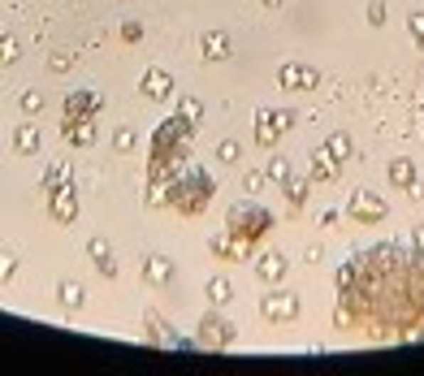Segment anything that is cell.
Wrapping results in <instances>:
<instances>
[{
    "label": "cell",
    "mask_w": 424,
    "mask_h": 376,
    "mask_svg": "<svg viewBox=\"0 0 424 376\" xmlns=\"http://www.w3.org/2000/svg\"><path fill=\"white\" fill-rule=\"evenodd\" d=\"M212 195H217V186H212V178L195 169L186 182H178V178H174V190H169L161 203L178 208V217H199V212L208 208V199H212Z\"/></svg>",
    "instance_id": "obj_1"
},
{
    "label": "cell",
    "mask_w": 424,
    "mask_h": 376,
    "mask_svg": "<svg viewBox=\"0 0 424 376\" xmlns=\"http://www.w3.org/2000/svg\"><path fill=\"white\" fill-rule=\"evenodd\" d=\"M273 230V212H264V208H251V203H234L230 208V221H226V234L234 242H243L247 251Z\"/></svg>",
    "instance_id": "obj_2"
},
{
    "label": "cell",
    "mask_w": 424,
    "mask_h": 376,
    "mask_svg": "<svg viewBox=\"0 0 424 376\" xmlns=\"http://www.w3.org/2000/svg\"><path fill=\"white\" fill-rule=\"evenodd\" d=\"M48 212L57 225H74L78 221V190H74V178H61L57 186L48 190Z\"/></svg>",
    "instance_id": "obj_3"
},
{
    "label": "cell",
    "mask_w": 424,
    "mask_h": 376,
    "mask_svg": "<svg viewBox=\"0 0 424 376\" xmlns=\"http://www.w3.org/2000/svg\"><path fill=\"white\" fill-rule=\"evenodd\" d=\"M346 217L359 225H377V221H386V199L377 190H355L346 203Z\"/></svg>",
    "instance_id": "obj_4"
},
{
    "label": "cell",
    "mask_w": 424,
    "mask_h": 376,
    "mask_svg": "<svg viewBox=\"0 0 424 376\" xmlns=\"http://www.w3.org/2000/svg\"><path fill=\"white\" fill-rule=\"evenodd\" d=\"M260 311H264L269 325H290V320L299 316V299L286 294V290H269V294L260 299Z\"/></svg>",
    "instance_id": "obj_5"
},
{
    "label": "cell",
    "mask_w": 424,
    "mask_h": 376,
    "mask_svg": "<svg viewBox=\"0 0 424 376\" xmlns=\"http://www.w3.org/2000/svg\"><path fill=\"white\" fill-rule=\"evenodd\" d=\"M234 338H238V329L230 325V320H221V316H203V325H199V346H212V350H226V346H234Z\"/></svg>",
    "instance_id": "obj_6"
},
{
    "label": "cell",
    "mask_w": 424,
    "mask_h": 376,
    "mask_svg": "<svg viewBox=\"0 0 424 376\" xmlns=\"http://www.w3.org/2000/svg\"><path fill=\"white\" fill-rule=\"evenodd\" d=\"M290 126H295V113H269V109H264V113H255V143L273 147L277 134H286Z\"/></svg>",
    "instance_id": "obj_7"
},
{
    "label": "cell",
    "mask_w": 424,
    "mask_h": 376,
    "mask_svg": "<svg viewBox=\"0 0 424 376\" xmlns=\"http://www.w3.org/2000/svg\"><path fill=\"white\" fill-rule=\"evenodd\" d=\"M174 277H178V268H174L169 255H143V281H147L152 290H169Z\"/></svg>",
    "instance_id": "obj_8"
},
{
    "label": "cell",
    "mask_w": 424,
    "mask_h": 376,
    "mask_svg": "<svg viewBox=\"0 0 424 376\" xmlns=\"http://www.w3.org/2000/svg\"><path fill=\"white\" fill-rule=\"evenodd\" d=\"M95 113H100V95H91V91H74V95L65 100V130L78 126V122H87V117H95Z\"/></svg>",
    "instance_id": "obj_9"
},
{
    "label": "cell",
    "mask_w": 424,
    "mask_h": 376,
    "mask_svg": "<svg viewBox=\"0 0 424 376\" xmlns=\"http://www.w3.org/2000/svg\"><path fill=\"white\" fill-rule=\"evenodd\" d=\"M277 82H282V87H290V91H312L316 82H321V74H316L312 65H299V61H286V65L277 70Z\"/></svg>",
    "instance_id": "obj_10"
},
{
    "label": "cell",
    "mask_w": 424,
    "mask_h": 376,
    "mask_svg": "<svg viewBox=\"0 0 424 376\" xmlns=\"http://www.w3.org/2000/svg\"><path fill=\"white\" fill-rule=\"evenodd\" d=\"M255 273H260V281H269V286H277L286 273H290V259L282 255V251H264L260 259H255Z\"/></svg>",
    "instance_id": "obj_11"
},
{
    "label": "cell",
    "mask_w": 424,
    "mask_h": 376,
    "mask_svg": "<svg viewBox=\"0 0 424 376\" xmlns=\"http://www.w3.org/2000/svg\"><path fill=\"white\" fill-rule=\"evenodd\" d=\"M87 255H91V264H95V273H100V277H109V281L117 277V259H113V247L104 242V238H91V242H87Z\"/></svg>",
    "instance_id": "obj_12"
},
{
    "label": "cell",
    "mask_w": 424,
    "mask_h": 376,
    "mask_svg": "<svg viewBox=\"0 0 424 376\" xmlns=\"http://www.w3.org/2000/svg\"><path fill=\"white\" fill-rule=\"evenodd\" d=\"M39 139H43V134H39V122L26 117V122L14 130V151H18V156H35V151H39Z\"/></svg>",
    "instance_id": "obj_13"
},
{
    "label": "cell",
    "mask_w": 424,
    "mask_h": 376,
    "mask_svg": "<svg viewBox=\"0 0 424 376\" xmlns=\"http://www.w3.org/2000/svg\"><path fill=\"white\" fill-rule=\"evenodd\" d=\"M143 95H147V100H169V95H174V78H169L165 70H147V74H143Z\"/></svg>",
    "instance_id": "obj_14"
},
{
    "label": "cell",
    "mask_w": 424,
    "mask_h": 376,
    "mask_svg": "<svg viewBox=\"0 0 424 376\" xmlns=\"http://www.w3.org/2000/svg\"><path fill=\"white\" fill-rule=\"evenodd\" d=\"M386 173H390V186H403V190L415 186V165H411V156H394Z\"/></svg>",
    "instance_id": "obj_15"
},
{
    "label": "cell",
    "mask_w": 424,
    "mask_h": 376,
    "mask_svg": "<svg viewBox=\"0 0 424 376\" xmlns=\"http://www.w3.org/2000/svg\"><path fill=\"white\" fill-rule=\"evenodd\" d=\"M325 151H329V160L342 169L346 160H351V151H355V143H351V134L346 130H338V134H329V143H325Z\"/></svg>",
    "instance_id": "obj_16"
},
{
    "label": "cell",
    "mask_w": 424,
    "mask_h": 376,
    "mask_svg": "<svg viewBox=\"0 0 424 376\" xmlns=\"http://www.w3.org/2000/svg\"><path fill=\"white\" fill-rule=\"evenodd\" d=\"M203 57L208 61H226L230 57V35L226 31H208L203 35Z\"/></svg>",
    "instance_id": "obj_17"
},
{
    "label": "cell",
    "mask_w": 424,
    "mask_h": 376,
    "mask_svg": "<svg viewBox=\"0 0 424 376\" xmlns=\"http://www.w3.org/2000/svg\"><path fill=\"white\" fill-rule=\"evenodd\" d=\"M338 178V165L329 160V151H312V182H334Z\"/></svg>",
    "instance_id": "obj_18"
},
{
    "label": "cell",
    "mask_w": 424,
    "mask_h": 376,
    "mask_svg": "<svg viewBox=\"0 0 424 376\" xmlns=\"http://www.w3.org/2000/svg\"><path fill=\"white\" fill-rule=\"evenodd\" d=\"M208 247H212V255H221V259H247V247H243V242H234L230 234H217Z\"/></svg>",
    "instance_id": "obj_19"
},
{
    "label": "cell",
    "mask_w": 424,
    "mask_h": 376,
    "mask_svg": "<svg viewBox=\"0 0 424 376\" xmlns=\"http://www.w3.org/2000/svg\"><path fill=\"white\" fill-rule=\"evenodd\" d=\"M57 299H61V307H65V311H78V307L87 303V294H83V286H78V281H61V286H57Z\"/></svg>",
    "instance_id": "obj_20"
},
{
    "label": "cell",
    "mask_w": 424,
    "mask_h": 376,
    "mask_svg": "<svg viewBox=\"0 0 424 376\" xmlns=\"http://www.w3.org/2000/svg\"><path fill=\"white\" fill-rule=\"evenodd\" d=\"M65 139H70L74 147H91V143H95V117H87V122L70 126V130H65Z\"/></svg>",
    "instance_id": "obj_21"
},
{
    "label": "cell",
    "mask_w": 424,
    "mask_h": 376,
    "mask_svg": "<svg viewBox=\"0 0 424 376\" xmlns=\"http://www.w3.org/2000/svg\"><path fill=\"white\" fill-rule=\"evenodd\" d=\"M264 178H269V182H282V186H286V182H290V160H286L282 151H273V156H269V169H264Z\"/></svg>",
    "instance_id": "obj_22"
},
{
    "label": "cell",
    "mask_w": 424,
    "mask_h": 376,
    "mask_svg": "<svg viewBox=\"0 0 424 376\" xmlns=\"http://www.w3.org/2000/svg\"><path fill=\"white\" fill-rule=\"evenodd\" d=\"M230 294H234V286H230L226 277H212V281H208V303H212V307H226Z\"/></svg>",
    "instance_id": "obj_23"
},
{
    "label": "cell",
    "mask_w": 424,
    "mask_h": 376,
    "mask_svg": "<svg viewBox=\"0 0 424 376\" xmlns=\"http://www.w3.org/2000/svg\"><path fill=\"white\" fill-rule=\"evenodd\" d=\"M134 147H139V130H134V126H117V130H113V151L126 156V151H134Z\"/></svg>",
    "instance_id": "obj_24"
},
{
    "label": "cell",
    "mask_w": 424,
    "mask_h": 376,
    "mask_svg": "<svg viewBox=\"0 0 424 376\" xmlns=\"http://www.w3.org/2000/svg\"><path fill=\"white\" fill-rule=\"evenodd\" d=\"M14 277H18V251L0 247V286H9Z\"/></svg>",
    "instance_id": "obj_25"
},
{
    "label": "cell",
    "mask_w": 424,
    "mask_h": 376,
    "mask_svg": "<svg viewBox=\"0 0 424 376\" xmlns=\"http://www.w3.org/2000/svg\"><path fill=\"white\" fill-rule=\"evenodd\" d=\"M22 61V48L14 35H0V65H18Z\"/></svg>",
    "instance_id": "obj_26"
},
{
    "label": "cell",
    "mask_w": 424,
    "mask_h": 376,
    "mask_svg": "<svg viewBox=\"0 0 424 376\" xmlns=\"http://www.w3.org/2000/svg\"><path fill=\"white\" fill-rule=\"evenodd\" d=\"M217 160H221V165H238V160H243V143L238 139H226L217 147Z\"/></svg>",
    "instance_id": "obj_27"
},
{
    "label": "cell",
    "mask_w": 424,
    "mask_h": 376,
    "mask_svg": "<svg viewBox=\"0 0 424 376\" xmlns=\"http://www.w3.org/2000/svg\"><path fill=\"white\" fill-rule=\"evenodd\" d=\"M178 113H182V117H186L191 126H195V122L203 117V104H199L195 95H182V100H178Z\"/></svg>",
    "instance_id": "obj_28"
},
{
    "label": "cell",
    "mask_w": 424,
    "mask_h": 376,
    "mask_svg": "<svg viewBox=\"0 0 424 376\" xmlns=\"http://www.w3.org/2000/svg\"><path fill=\"white\" fill-rule=\"evenodd\" d=\"M307 186H312V182H299V178H290V182H286V199L299 208V203L307 199Z\"/></svg>",
    "instance_id": "obj_29"
},
{
    "label": "cell",
    "mask_w": 424,
    "mask_h": 376,
    "mask_svg": "<svg viewBox=\"0 0 424 376\" xmlns=\"http://www.w3.org/2000/svg\"><path fill=\"white\" fill-rule=\"evenodd\" d=\"M22 113H26V117L43 113V95H39V91H22Z\"/></svg>",
    "instance_id": "obj_30"
},
{
    "label": "cell",
    "mask_w": 424,
    "mask_h": 376,
    "mask_svg": "<svg viewBox=\"0 0 424 376\" xmlns=\"http://www.w3.org/2000/svg\"><path fill=\"white\" fill-rule=\"evenodd\" d=\"M368 26H386V0H368Z\"/></svg>",
    "instance_id": "obj_31"
},
{
    "label": "cell",
    "mask_w": 424,
    "mask_h": 376,
    "mask_svg": "<svg viewBox=\"0 0 424 376\" xmlns=\"http://www.w3.org/2000/svg\"><path fill=\"white\" fill-rule=\"evenodd\" d=\"M407 31H411V39L424 48V14H411V18H407Z\"/></svg>",
    "instance_id": "obj_32"
},
{
    "label": "cell",
    "mask_w": 424,
    "mask_h": 376,
    "mask_svg": "<svg viewBox=\"0 0 424 376\" xmlns=\"http://www.w3.org/2000/svg\"><path fill=\"white\" fill-rule=\"evenodd\" d=\"M243 186H247V195H255V190H264V173H260V169H251V173L243 178Z\"/></svg>",
    "instance_id": "obj_33"
},
{
    "label": "cell",
    "mask_w": 424,
    "mask_h": 376,
    "mask_svg": "<svg viewBox=\"0 0 424 376\" xmlns=\"http://www.w3.org/2000/svg\"><path fill=\"white\" fill-rule=\"evenodd\" d=\"M139 35H143V31H139V26H134V22H126V26H122V39H126V43H134V39H139Z\"/></svg>",
    "instance_id": "obj_34"
},
{
    "label": "cell",
    "mask_w": 424,
    "mask_h": 376,
    "mask_svg": "<svg viewBox=\"0 0 424 376\" xmlns=\"http://www.w3.org/2000/svg\"><path fill=\"white\" fill-rule=\"evenodd\" d=\"M52 70H57V74L70 70V57H65V52H57V57H52Z\"/></svg>",
    "instance_id": "obj_35"
},
{
    "label": "cell",
    "mask_w": 424,
    "mask_h": 376,
    "mask_svg": "<svg viewBox=\"0 0 424 376\" xmlns=\"http://www.w3.org/2000/svg\"><path fill=\"white\" fill-rule=\"evenodd\" d=\"M415 251H424V225L415 230Z\"/></svg>",
    "instance_id": "obj_36"
},
{
    "label": "cell",
    "mask_w": 424,
    "mask_h": 376,
    "mask_svg": "<svg viewBox=\"0 0 424 376\" xmlns=\"http://www.w3.org/2000/svg\"><path fill=\"white\" fill-rule=\"evenodd\" d=\"M264 5H269V9H277V5H282V0H264Z\"/></svg>",
    "instance_id": "obj_37"
}]
</instances>
